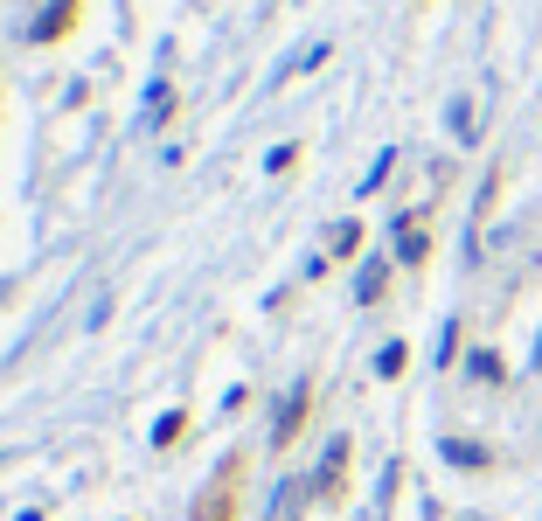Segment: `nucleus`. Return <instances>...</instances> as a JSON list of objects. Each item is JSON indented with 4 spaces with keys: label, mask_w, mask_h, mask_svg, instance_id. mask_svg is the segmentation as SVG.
<instances>
[{
    "label": "nucleus",
    "mask_w": 542,
    "mask_h": 521,
    "mask_svg": "<svg viewBox=\"0 0 542 521\" xmlns=\"http://www.w3.org/2000/svg\"><path fill=\"white\" fill-rule=\"evenodd\" d=\"M77 14H84V0H42V14H35V28H28V42H63L70 28H77Z\"/></svg>",
    "instance_id": "obj_3"
},
{
    "label": "nucleus",
    "mask_w": 542,
    "mask_h": 521,
    "mask_svg": "<svg viewBox=\"0 0 542 521\" xmlns=\"http://www.w3.org/2000/svg\"><path fill=\"white\" fill-rule=\"evenodd\" d=\"M181 431H188V417H181V410H167V417H160V424H153V445H160V452H167V445H174V438H181Z\"/></svg>",
    "instance_id": "obj_8"
},
{
    "label": "nucleus",
    "mask_w": 542,
    "mask_h": 521,
    "mask_svg": "<svg viewBox=\"0 0 542 521\" xmlns=\"http://www.w3.org/2000/svg\"><path fill=\"white\" fill-rule=\"evenodd\" d=\"M397 258H404V264L424 258V223H404V230H397Z\"/></svg>",
    "instance_id": "obj_7"
},
{
    "label": "nucleus",
    "mask_w": 542,
    "mask_h": 521,
    "mask_svg": "<svg viewBox=\"0 0 542 521\" xmlns=\"http://www.w3.org/2000/svg\"><path fill=\"white\" fill-rule=\"evenodd\" d=\"M404 341H390V348H383V355H376V376H404Z\"/></svg>",
    "instance_id": "obj_9"
},
{
    "label": "nucleus",
    "mask_w": 542,
    "mask_h": 521,
    "mask_svg": "<svg viewBox=\"0 0 542 521\" xmlns=\"http://www.w3.org/2000/svg\"><path fill=\"white\" fill-rule=\"evenodd\" d=\"M348 459H355L348 438H334V445H327V466H320V501H341V473H348Z\"/></svg>",
    "instance_id": "obj_4"
},
{
    "label": "nucleus",
    "mask_w": 542,
    "mask_h": 521,
    "mask_svg": "<svg viewBox=\"0 0 542 521\" xmlns=\"http://www.w3.org/2000/svg\"><path fill=\"white\" fill-rule=\"evenodd\" d=\"M348 251H362V223H341L334 230V258H348Z\"/></svg>",
    "instance_id": "obj_10"
},
{
    "label": "nucleus",
    "mask_w": 542,
    "mask_h": 521,
    "mask_svg": "<svg viewBox=\"0 0 542 521\" xmlns=\"http://www.w3.org/2000/svg\"><path fill=\"white\" fill-rule=\"evenodd\" d=\"M383 285H390V264H383V258L362 264V278H355V299H362V306H376V299H383Z\"/></svg>",
    "instance_id": "obj_5"
},
{
    "label": "nucleus",
    "mask_w": 542,
    "mask_h": 521,
    "mask_svg": "<svg viewBox=\"0 0 542 521\" xmlns=\"http://www.w3.org/2000/svg\"><path fill=\"white\" fill-rule=\"evenodd\" d=\"M445 459H452V466H487L494 452H487V445H473V438H445Z\"/></svg>",
    "instance_id": "obj_6"
},
{
    "label": "nucleus",
    "mask_w": 542,
    "mask_h": 521,
    "mask_svg": "<svg viewBox=\"0 0 542 521\" xmlns=\"http://www.w3.org/2000/svg\"><path fill=\"white\" fill-rule=\"evenodd\" d=\"M237 501H244V459H223L195 501V521H237Z\"/></svg>",
    "instance_id": "obj_1"
},
{
    "label": "nucleus",
    "mask_w": 542,
    "mask_h": 521,
    "mask_svg": "<svg viewBox=\"0 0 542 521\" xmlns=\"http://www.w3.org/2000/svg\"><path fill=\"white\" fill-rule=\"evenodd\" d=\"M306 403H313V383H292L285 403H278V424H271V452H285L299 431H306Z\"/></svg>",
    "instance_id": "obj_2"
}]
</instances>
